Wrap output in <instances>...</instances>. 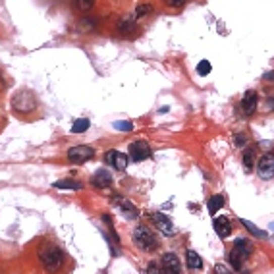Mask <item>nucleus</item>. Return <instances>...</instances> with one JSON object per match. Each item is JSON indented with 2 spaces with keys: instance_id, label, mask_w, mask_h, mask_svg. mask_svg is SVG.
<instances>
[{
  "instance_id": "4",
  "label": "nucleus",
  "mask_w": 274,
  "mask_h": 274,
  "mask_svg": "<svg viewBox=\"0 0 274 274\" xmlns=\"http://www.w3.org/2000/svg\"><path fill=\"white\" fill-rule=\"evenodd\" d=\"M132 238H133V243H135L141 251H154V249H158V240H156V236H154L147 226H137V228L133 230Z\"/></svg>"
},
{
  "instance_id": "7",
  "label": "nucleus",
  "mask_w": 274,
  "mask_h": 274,
  "mask_svg": "<svg viewBox=\"0 0 274 274\" xmlns=\"http://www.w3.org/2000/svg\"><path fill=\"white\" fill-rule=\"evenodd\" d=\"M257 174L261 180H272L274 178V154L266 153L257 162Z\"/></svg>"
},
{
  "instance_id": "20",
  "label": "nucleus",
  "mask_w": 274,
  "mask_h": 274,
  "mask_svg": "<svg viewBox=\"0 0 274 274\" xmlns=\"http://www.w3.org/2000/svg\"><path fill=\"white\" fill-rule=\"evenodd\" d=\"M77 12H89L95 6V0H72Z\"/></svg>"
},
{
  "instance_id": "24",
  "label": "nucleus",
  "mask_w": 274,
  "mask_h": 274,
  "mask_svg": "<svg viewBox=\"0 0 274 274\" xmlns=\"http://www.w3.org/2000/svg\"><path fill=\"white\" fill-rule=\"evenodd\" d=\"M197 74L199 76H208V74H210V62H208V60H201V62H199Z\"/></svg>"
},
{
  "instance_id": "9",
  "label": "nucleus",
  "mask_w": 274,
  "mask_h": 274,
  "mask_svg": "<svg viewBox=\"0 0 274 274\" xmlns=\"http://www.w3.org/2000/svg\"><path fill=\"white\" fill-rule=\"evenodd\" d=\"M160 268H162V274H182V263H180L176 253H165L162 255Z\"/></svg>"
},
{
  "instance_id": "28",
  "label": "nucleus",
  "mask_w": 274,
  "mask_h": 274,
  "mask_svg": "<svg viewBox=\"0 0 274 274\" xmlns=\"http://www.w3.org/2000/svg\"><path fill=\"white\" fill-rule=\"evenodd\" d=\"M212 274H234V272H232L228 266H224V264H216L212 268Z\"/></svg>"
},
{
  "instance_id": "10",
  "label": "nucleus",
  "mask_w": 274,
  "mask_h": 274,
  "mask_svg": "<svg viewBox=\"0 0 274 274\" xmlns=\"http://www.w3.org/2000/svg\"><path fill=\"white\" fill-rule=\"evenodd\" d=\"M257 104H259V95H257L255 91H247V93L243 95V99H241L240 108L245 116H253L255 110H257Z\"/></svg>"
},
{
  "instance_id": "14",
  "label": "nucleus",
  "mask_w": 274,
  "mask_h": 274,
  "mask_svg": "<svg viewBox=\"0 0 274 274\" xmlns=\"http://www.w3.org/2000/svg\"><path fill=\"white\" fill-rule=\"evenodd\" d=\"M91 184L95 187H108L112 184V176L106 168H102V170H97L95 176L91 178Z\"/></svg>"
},
{
  "instance_id": "17",
  "label": "nucleus",
  "mask_w": 274,
  "mask_h": 274,
  "mask_svg": "<svg viewBox=\"0 0 274 274\" xmlns=\"http://www.w3.org/2000/svg\"><path fill=\"white\" fill-rule=\"evenodd\" d=\"M253 160H255V147L247 149L243 153V168H245V172H251L253 170Z\"/></svg>"
},
{
  "instance_id": "30",
  "label": "nucleus",
  "mask_w": 274,
  "mask_h": 274,
  "mask_svg": "<svg viewBox=\"0 0 274 274\" xmlns=\"http://www.w3.org/2000/svg\"><path fill=\"white\" fill-rule=\"evenodd\" d=\"M264 77H266V79H272V81H274V72H268Z\"/></svg>"
},
{
  "instance_id": "19",
  "label": "nucleus",
  "mask_w": 274,
  "mask_h": 274,
  "mask_svg": "<svg viewBox=\"0 0 274 274\" xmlns=\"http://www.w3.org/2000/svg\"><path fill=\"white\" fill-rule=\"evenodd\" d=\"M89 126H91V122L87 118H79L76 120V124L72 126V133H85L89 130Z\"/></svg>"
},
{
  "instance_id": "23",
  "label": "nucleus",
  "mask_w": 274,
  "mask_h": 274,
  "mask_svg": "<svg viewBox=\"0 0 274 274\" xmlns=\"http://www.w3.org/2000/svg\"><path fill=\"white\" fill-rule=\"evenodd\" d=\"M118 27H120V31H122V33H124V35L135 33V29H137V27L133 25L132 20H126V22H122L120 25H118Z\"/></svg>"
},
{
  "instance_id": "27",
  "label": "nucleus",
  "mask_w": 274,
  "mask_h": 274,
  "mask_svg": "<svg viewBox=\"0 0 274 274\" xmlns=\"http://www.w3.org/2000/svg\"><path fill=\"white\" fill-rule=\"evenodd\" d=\"M166 4L170 6V8H174V10H178V8H182V6H186L187 0H165Z\"/></svg>"
},
{
  "instance_id": "12",
  "label": "nucleus",
  "mask_w": 274,
  "mask_h": 274,
  "mask_svg": "<svg viewBox=\"0 0 274 274\" xmlns=\"http://www.w3.org/2000/svg\"><path fill=\"white\" fill-rule=\"evenodd\" d=\"M151 220H153V224L156 226V230H160L162 234H174V224H172V220L168 218L166 214L162 212H154L151 214Z\"/></svg>"
},
{
  "instance_id": "11",
  "label": "nucleus",
  "mask_w": 274,
  "mask_h": 274,
  "mask_svg": "<svg viewBox=\"0 0 274 274\" xmlns=\"http://www.w3.org/2000/svg\"><path fill=\"white\" fill-rule=\"evenodd\" d=\"M212 226H214V232H216V236H218L220 240L230 238L232 222H230V218H228V216H216V218L212 220Z\"/></svg>"
},
{
  "instance_id": "29",
  "label": "nucleus",
  "mask_w": 274,
  "mask_h": 274,
  "mask_svg": "<svg viewBox=\"0 0 274 274\" xmlns=\"http://www.w3.org/2000/svg\"><path fill=\"white\" fill-rule=\"evenodd\" d=\"M116 128H118V130H126V132H130L133 126L130 124V122H126V124H116Z\"/></svg>"
},
{
  "instance_id": "8",
  "label": "nucleus",
  "mask_w": 274,
  "mask_h": 274,
  "mask_svg": "<svg viewBox=\"0 0 274 274\" xmlns=\"http://www.w3.org/2000/svg\"><path fill=\"white\" fill-rule=\"evenodd\" d=\"M104 162L112 168H116V170H126L128 165H130V156L126 153H120V151H108V153L104 154Z\"/></svg>"
},
{
  "instance_id": "18",
  "label": "nucleus",
  "mask_w": 274,
  "mask_h": 274,
  "mask_svg": "<svg viewBox=\"0 0 274 274\" xmlns=\"http://www.w3.org/2000/svg\"><path fill=\"white\" fill-rule=\"evenodd\" d=\"M54 187H58V189H81L83 186L79 182H76V180H58Z\"/></svg>"
},
{
  "instance_id": "2",
  "label": "nucleus",
  "mask_w": 274,
  "mask_h": 274,
  "mask_svg": "<svg viewBox=\"0 0 274 274\" xmlns=\"http://www.w3.org/2000/svg\"><path fill=\"white\" fill-rule=\"evenodd\" d=\"M37 257H39L41 264L44 266V270H48L52 274L58 272L64 266V261H66L64 251L58 245H54V243H43L39 247V251H37Z\"/></svg>"
},
{
  "instance_id": "26",
  "label": "nucleus",
  "mask_w": 274,
  "mask_h": 274,
  "mask_svg": "<svg viewBox=\"0 0 274 274\" xmlns=\"http://www.w3.org/2000/svg\"><path fill=\"white\" fill-rule=\"evenodd\" d=\"M147 274H162V268L158 263H149L147 266Z\"/></svg>"
},
{
  "instance_id": "6",
  "label": "nucleus",
  "mask_w": 274,
  "mask_h": 274,
  "mask_svg": "<svg viewBox=\"0 0 274 274\" xmlns=\"http://www.w3.org/2000/svg\"><path fill=\"white\" fill-rule=\"evenodd\" d=\"M128 156H130V160H133V162H143V160H147L149 156H151V147H149V143L147 141H133L132 145H130V149H128Z\"/></svg>"
},
{
  "instance_id": "21",
  "label": "nucleus",
  "mask_w": 274,
  "mask_h": 274,
  "mask_svg": "<svg viewBox=\"0 0 274 274\" xmlns=\"http://www.w3.org/2000/svg\"><path fill=\"white\" fill-rule=\"evenodd\" d=\"M241 224H243V226H245V228H247V230L251 232L253 236H257V238H266V232L259 230V228H257V226H255V224H251V222H249V220H243V218H241Z\"/></svg>"
},
{
  "instance_id": "25",
  "label": "nucleus",
  "mask_w": 274,
  "mask_h": 274,
  "mask_svg": "<svg viewBox=\"0 0 274 274\" xmlns=\"http://www.w3.org/2000/svg\"><path fill=\"white\" fill-rule=\"evenodd\" d=\"M234 143H236L238 147H245V145H247V135H245V133H236Z\"/></svg>"
},
{
  "instance_id": "15",
  "label": "nucleus",
  "mask_w": 274,
  "mask_h": 274,
  "mask_svg": "<svg viewBox=\"0 0 274 274\" xmlns=\"http://www.w3.org/2000/svg\"><path fill=\"white\" fill-rule=\"evenodd\" d=\"M186 264H187V268H191V270H199V268L203 266V259L199 257L197 251L189 249V251L186 253Z\"/></svg>"
},
{
  "instance_id": "13",
  "label": "nucleus",
  "mask_w": 274,
  "mask_h": 274,
  "mask_svg": "<svg viewBox=\"0 0 274 274\" xmlns=\"http://www.w3.org/2000/svg\"><path fill=\"white\" fill-rule=\"evenodd\" d=\"M114 203L120 207L122 214H126V218H137V216H139L137 208L133 207L130 201H126L124 197H114Z\"/></svg>"
},
{
  "instance_id": "5",
  "label": "nucleus",
  "mask_w": 274,
  "mask_h": 274,
  "mask_svg": "<svg viewBox=\"0 0 274 274\" xmlns=\"http://www.w3.org/2000/svg\"><path fill=\"white\" fill-rule=\"evenodd\" d=\"M66 156L72 165H83V162H87L95 156V149L89 147V145H76V147H72L68 151Z\"/></svg>"
},
{
  "instance_id": "32",
  "label": "nucleus",
  "mask_w": 274,
  "mask_h": 274,
  "mask_svg": "<svg viewBox=\"0 0 274 274\" xmlns=\"http://www.w3.org/2000/svg\"><path fill=\"white\" fill-rule=\"evenodd\" d=\"M245 274H247V272H245Z\"/></svg>"
},
{
  "instance_id": "3",
  "label": "nucleus",
  "mask_w": 274,
  "mask_h": 274,
  "mask_svg": "<svg viewBox=\"0 0 274 274\" xmlns=\"http://www.w3.org/2000/svg\"><path fill=\"white\" fill-rule=\"evenodd\" d=\"M253 253V245L249 240H236L234 243V247H232V251L228 253V261H230L232 268H236V270H241L243 268V261L249 257Z\"/></svg>"
},
{
  "instance_id": "16",
  "label": "nucleus",
  "mask_w": 274,
  "mask_h": 274,
  "mask_svg": "<svg viewBox=\"0 0 274 274\" xmlns=\"http://www.w3.org/2000/svg\"><path fill=\"white\" fill-rule=\"evenodd\" d=\"M222 207H224V197H222V195H210V197H208L207 208L212 216H214Z\"/></svg>"
},
{
  "instance_id": "31",
  "label": "nucleus",
  "mask_w": 274,
  "mask_h": 274,
  "mask_svg": "<svg viewBox=\"0 0 274 274\" xmlns=\"http://www.w3.org/2000/svg\"><path fill=\"white\" fill-rule=\"evenodd\" d=\"M2 122H4V118H2V112H0V126H2Z\"/></svg>"
},
{
  "instance_id": "22",
  "label": "nucleus",
  "mask_w": 274,
  "mask_h": 274,
  "mask_svg": "<svg viewBox=\"0 0 274 274\" xmlns=\"http://www.w3.org/2000/svg\"><path fill=\"white\" fill-rule=\"evenodd\" d=\"M151 12H153V6H151V4H139V6L135 8V14H133V16H135V18H145V16H149Z\"/></svg>"
},
{
  "instance_id": "1",
  "label": "nucleus",
  "mask_w": 274,
  "mask_h": 274,
  "mask_svg": "<svg viewBox=\"0 0 274 274\" xmlns=\"http://www.w3.org/2000/svg\"><path fill=\"white\" fill-rule=\"evenodd\" d=\"M10 104H12V112L23 122H33L43 116L41 102H39V97L35 95L33 89L23 87L20 91H16L10 100Z\"/></svg>"
}]
</instances>
